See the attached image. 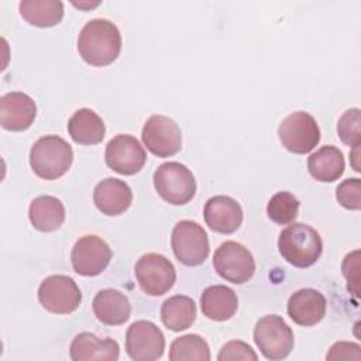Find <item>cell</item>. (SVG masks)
Here are the masks:
<instances>
[{
  "label": "cell",
  "mask_w": 361,
  "mask_h": 361,
  "mask_svg": "<svg viewBox=\"0 0 361 361\" xmlns=\"http://www.w3.org/2000/svg\"><path fill=\"white\" fill-rule=\"evenodd\" d=\"M78 51L89 65H110L121 51V35L117 25L106 18L90 20L79 32Z\"/></svg>",
  "instance_id": "obj_1"
},
{
  "label": "cell",
  "mask_w": 361,
  "mask_h": 361,
  "mask_svg": "<svg viewBox=\"0 0 361 361\" xmlns=\"http://www.w3.org/2000/svg\"><path fill=\"white\" fill-rule=\"evenodd\" d=\"M278 248L282 258L290 265L307 268L322 255L323 243L320 234L312 226L292 223L281 231Z\"/></svg>",
  "instance_id": "obj_2"
},
{
  "label": "cell",
  "mask_w": 361,
  "mask_h": 361,
  "mask_svg": "<svg viewBox=\"0 0 361 361\" xmlns=\"http://www.w3.org/2000/svg\"><path fill=\"white\" fill-rule=\"evenodd\" d=\"M72 161V147L58 135L41 137L30 151V165L34 173L45 180L63 176L69 171Z\"/></svg>",
  "instance_id": "obj_3"
},
{
  "label": "cell",
  "mask_w": 361,
  "mask_h": 361,
  "mask_svg": "<svg viewBox=\"0 0 361 361\" xmlns=\"http://www.w3.org/2000/svg\"><path fill=\"white\" fill-rule=\"evenodd\" d=\"M154 188L173 206L190 202L196 193V180L188 166L180 162H164L154 172Z\"/></svg>",
  "instance_id": "obj_4"
},
{
  "label": "cell",
  "mask_w": 361,
  "mask_h": 361,
  "mask_svg": "<svg viewBox=\"0 0 361 361\" xmlns=\"http://www.w3.org/2000/svg\"><path fill=\"white\" fill-rule=\"evenodd\" d=\"M254 341L267 360L278 361L290 354L295 337L292 329L281 316L268 314L257 322L254 327Z\"/></svg>",
  "instance_id": "obj_5"
},
{
  "label": "cell",
  "mask_w": 361,
  "mask_h": 361,
  "mask_svg": "<svg viewBox=\"0 0 361 361\" xmlns=\"http://www.w3.org/2000/svg\"><path fill=\"white\" fill-rule=\"evenodd\" d=\"M171 245L176 259L186 267L203 264L210 251L204 228L192 220H180L175 224Z\"/></svg>",
  "instance_id": "obj_6"
},
{
  "label": "cell",
  "mask_w": 361,
  "mask_h": 361,
  "mask_svg": "<svg viewBox=\"0 0 361 361\" xmlns=\"http://www.w3.org/2000/svg\"><path fill=\"white\" fill-rule=\"evenodd\" d=\"M213 267L223 279L237 285L248 282L255 272L252 254L237 241H226L219 245L213 255Z\"/></svg>",
  "instance_id": "obj_7"
},
{
  "label": "cell",
  "mask_w": 361,
  "mask_h": 361,
  "mask_svg": "<svg viewBox=\"0 0 361 361\" xmlns=\"http://www.w3.org/2000/svg\"><path fill=\"white\" fill-rule=\"evenodd\" d=\"M134 274L142 292L149 296L166 293L176 281L173 264L162 254H144L135 264Z\"/></svg>",
  "instance_id": "obj_8"
},
{
  "label": "cell",
  "mask_w": 361,
  "mask_h": 361,
  "mask_svg": "<svg viewBox=\"0 0 361 361\" xmlns=\"http://www.w3.org/2000/svg\"><path fill=\"white\" fill-rule=\"evenodd\" d=\"M278 135L289 152L307 154L319 144L320 128L312 114L295 111L282 120Z\"/></svg>",
  "instance_id": "obj_9"
},
{
  "label": "cell",
  "mask_w": 361,
  "mask_h": 361,
  "mask_svg": "<svg viewBox=\"0 0 361 361\" xmlns=\"http://www.w3.org/2000/svg\"><path fill=\"white\" fill-rule=\"evenodd\" d=\"M38 300L49 313L69 314L79 307L82 293L71 276L51 275L41 282L38 288Z\"/></svg>",
  "instance_id": "obj_10"
},
{
  "label": "cell",
  "mask_w": 361,
  "mask_h": 361,
  "mask_svg": "<svg viewBox=\"0 0 361 361\" xmlns=\"http://www.w3.org/2000/svg\"><path fill=\"white\" fill-rule=\"evenodd\" d=\"M141 137L148 151L159 158L172 157L182 148L179 126L162 114H154L145 121Z\"/></svg>",
  "instance_id": "obj_11"
},
{
  "label": "cell",
  "mask_w": 361,
  "mask_h": 361,
  "mask_svg": "<svg viewBox=\"0 0 361 361\" xmlns=\"http://www.w3.org/2000/svg\"><path fill=\"white\" fill-rule=\"evenodd\" d=\"M165 337L159 327L148 320L134 322L126 333V351L134 361H155L162 357Z\"/></svg>",
  "instance_id": "obj_12"
},
{
  "label": "cell",
  "mask_w": 361,
  "mask_h": 361,
  "mask_svg": "<svg viewBox=\"0 0 361 361\" xmlns=\"http://www.w3.org/2000/svg\"><path fill=\"white\" fill-rule=\"evenodd\" d=\"M106 164L120 175H134L140 172L147 161V154L140 141L128 134L113 137L104 152Z\"/></svg>",
  "instance_id": "obj_13"
},
{
  "label": "cell",
  "mask_w": 361,
  "mask_h": 361,
  "mask_svg": "<svg viewBox=\"0 0 361 361\" xmlns=\"http://www.w3.org/2000/svg\"><path fill=\"white\" fill-rule=\"evenodd\" d=\"M111 259L109 244L97 235L80 237L71 252L73 271L82 276H96L102 274Z\"/></svg>",
  "instance_id": "obj_14"
},
{
  "label": "cell",
  "mask_w": 361,
  "mask_h": 361,
  "mask_svg": "<svg viewBox=\"0 0 361 361\" xmlns=\"http://www.w3.org/2000/svg\"><path fill=\"white\" fill-rule=\"evenodd\" d=\"M37 104L23 92H10L0 99V124L8 131H24L35 120Z\"/></svg>",
  "instance_id": "obj_15"
},
{
  "label": "cell",
  "mask_w": 361,
  "mask_h": 361,
  "mask_svg": "<svg viewBox=\"0 0 361 361\" xmlns=\"http://www.w3.org/2000/svg\"><path fill=\"white\" fill-rule=\"evenodd\" d=\"M203 216L209 228L220 234H231L243 223L240 203L224 195L210 197L204 204Z\"/></svg>",
  "instance_id": "obj_16"
},
{
  "label": "cell",
  "mask_w": 361,
  "mask_h": 361,
  "mask_svg": "<svg viewBox=\"0 0 361 361\" xmlns=\"http://www.w3.org/2000/svg\"><path fill=\"white\" fill-rule=\"evenodd\" d=\"M326 298L316 289L305 288L290 295L288 300V316L299 326H314L326 314Z\"/></svg>",
  "instance_id": "obj_17"
},
{
  "label": "cell",
  "mask_w": 361,
  "mask_h": 361,
  "mask_svg": "<svg viewBox=\"0 0 361 361\" xmlns=\"http://www.w3.org/2000/svg\"><path fill=\"white\" fill-rule=\"evenodd\" d=\"M93 202L103 214L118 216L131 206L133 192L124 180L106 178L94 186Z\"/></svg>",
  "instance_id": "obj_18"
},
{
  "label": "cell",
  "mask_w": 361,
  "mask_h": 361,
  "mask_svg": "<svg viewBox=\"0 0 361 361\" xmlns=\"http://www.w3.org/2000/svg\"><path fill=\"white\" fill-rule=\"evenodd\" d=\"M69 355L73 361L109 360L116 361L120 355L118 343L106 337L99 338L93 333H79L71 343Z\"/></svg>",
  "instance_id": "obj_19"
},
{
  "label": "cell",
  "mask_w": 361,
  "mask_h": 361,
  "mask_svg": "<svg viewBox=\"0 0 361 361\" xmlns=\"http://www.w3.org/2000/svg\"><path fill=\"white\" fill-rule=\"evenodd\" d=\"M93 313L99 322L107 326L124 324L131 314L128 298L117 289L99 290L92 303Z\"/></svg>",
  "instance_id": "obj_20"
},
{
  "label": "cell",
  "mask_w": 361,
  "mask_h": 361,
  "mask_svg": "<svg viewBox=\"0 0 361 361\" xmlns=\"http://www.w3.org/2000/svg\"><path fill=\"white\" fill-rule=\"evenodd\" d=\"M203 314L214 322H224L233 317L238 309L235 292L226 285H213L203 290L200 296Z\"/></svg>",
  "instance_id": "obj_21"
},
{
  "label": "cell",
  "mask_w": 361,
  "mask_h": 361,
  "mask_svg": "<svg viewBox=\"0 0 361 361\" xmlns=\"http://www.w3.org/2000/svg\"><path fill=\"white\" fill-rule=\"evenodd\" d=\"M68 133L76 144L94 145L104 138L106 126L96 111L83 107L76 110L69 118Z\"/></svg>",
  "instance_id": "obj_22"
},
{
  "label": "cell",
  "mask_w": 361,
  "mask_h": 361,
  "mask_svg": "<svg viewBox=\"0 0 361 361\" xmlns=\"http://www.w3.org/2000/svg\"><path fill=\"white\" fill-rule=\"evenodd\" d=\"M28 219L34 228L42 233L58 230L65 221L63 203L49 195L35 197L28 209Z\"/></svg>",
  "instance_id": "obj_23"
},
{
  "label": "cell",
  "mask_w": 361,
  "mask_h": 361,
  "mask_svg": "<svg viewBox=\"0 0 361 361\" xmlns=\"http://www.w3.org/2000/svg\"><path fill=\"white\" fill-rule=\"evenodd\" d=\"M345 168L343 152L334 145H324L307 158L309 173L319 182L337 180Z\"/></svg>",
  "instance_id": "obj_24"
},
{
  "label": "cell",
  "mask_w": 361,
  "mask_h": 361,
  "mask_svg": "<svg viewBox=\"0 0 361 361\" xmlns=\"http://www.w3.org/2000/svg\"><path fill=\"white\" fill-rule=\"evenodd\" d=\"M196 319V305L185 295H175L166 299L161 307V320L168 330L182 331L189 329Z\"/></svg>",
  "instance_id": "obj_25"
},
{
  "label": "cell",
  "mask_w": 361,
  "mask_h": 361,
  "mask_svg": "<svg viewBox=\"0 0 361 361\" xmlns=\"http://www.w3.org/2000/svg\"><path fill=\"white\" fill-rule=\"evenodd\" d=\"M21 17L35 27H54L63 17V3L58 0H23L18 4Z\"/></svg>",
  "instance_id": "obj_26"
},
{
  "label": "cell",
  "mask_w": 361,
  "mask_h": 361,
  "mask_svg": "<svg viewBox=\"0 0 361 361\" xmlns=\"http://www.w3.org/2000/svg\"><path fill=\"white\" fill-rule=\"evenodd\" d=\"M172 361H209L210 348L206 340L197 334H185L175 338L169 347Z\"/></svg>",
  "instance_id": "obj_27"
},
{
  "label": "cell",
  "mask_w": 361,
  "mask_h": 361,
  "mask_svg": "<svg viewBox=\"0 0 361 361\" xmlns=\"http://www.w3.org/2000/svg\"><path fill=\"white\" fill-rule=\"evenodd\" d=\"M299 206V200L290 192H276L267 204V214L276 224H289L295 221Z\"/></svg>",
  "instance_id": "obj_28"
},
{
  "label": "cell",
  "mask_w": 361,
  "mask_h": 361,
  "mask_svg": "<svg viewBox=\"0 0 361 361\" xmlns=\"http://www.w3.org/2000/svg\"><path fill=\"white\" fill-rule=\"evenodd\" d=\"M360 109H350L343 113L337 123V133L340 140L350 147H358L361 144L360 131Z\"/></svg>",
  "instance_id": "obj_29"
},
{
  "label": "cell",
  "mask_w": 361,
  "mask_h": 361,
  "mask_svg": "<svg viewBox=\"0 0 361 361\" xmlns=\"http://www.w3.org/2000/svg\"><path fill=\"white\" fill-rule=\"evenodd\" d=\"M338 203L348 210L361 209V180L358 178H348L343 180L336 189Z\"/></svg>",
  "instance_id": "obj_30"
},
{
  "label": "cell",
  "mask_w": 361,
  "mask_h": 361,
  "mask_svg": "<svg viewBox=\"0 0 361 361\" xmlns=\"http://www.w3.org/2000/svg\"><path fill=\"white\" fill-rule=\"evenodd\" d=\"M343 275L347 281V289L358 298L360 293V250L347 254L341 264Z\"/></svg>",
  "instance_id": "obj_31"
},
{
  "label": "cell",
  "mask_w": 361,
  "mask_h": 361,
  "mask_svg": "<svg viewBox=\"0 0 361 361\" xmlns=\"http://www.w3.org/2000/svg\"><path fill=\"white\" fill-rule=\"evenodd\" d=\"M219 361H235V360H251V361H257L258 355L254 353V350L244 341L240 340H233L226 343L219 355H217Z\"/></svg>",
  "instance_id": "obj_32"
},
{
  "label": "cell",
  "mask_w": 361,
  "mask_h": 361,
  "mask_svg": "<svg viewBox=\"0 0 361 361\" xmlns=\"http://www.w3.org/2000/svg\"><path fill=\"white\" fill-rule=\"evenodd\" d=\"M327 360H354V361H360L361 360V348L357 343H351V341H338L334 343L327 355Z\"/></svg>",
  "instance_id": "obj_33"
},
{
  "label": "cell",
  "mask_w": 361,
  "mask_h": 361,
  "mask_svg": "<svg viewBox=\"0 0 361 361\" xmlns=\"http://www.w3.org/2000/svg\"><path fill=\"white\" fill-rule=\"evenodd\" d=\"M354 149H353V152H351V161H353V168H354V171H357V172H360V165L357 164V159H358V157H360V145L358 147H353Z\"/></svg>",
  "instance_id": "obj_34"
},
{
  "label": "cell",
  "mask_w": 361,
  "mask_h": 361,
  "mask_svg": "<svg viewBox=\"0 0 361 361\" xmlns=\"http://www.w3.org/2000/svg\"><path fill=\"white\" fill-rule=\"evenodd\" d=\"M73 4L79 8H92V7H96L99 4V1H96L94 4H92V3H73Z\"/></svg>",
  "instance_id": "obj_35"
}]
</instances>
